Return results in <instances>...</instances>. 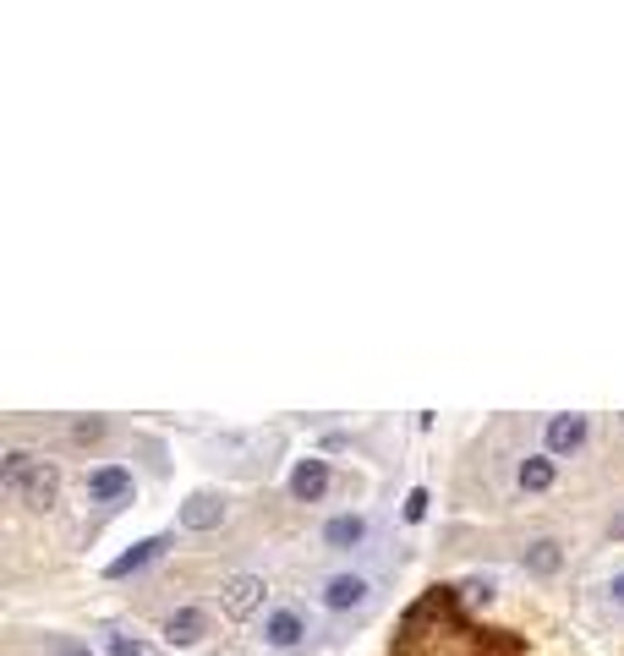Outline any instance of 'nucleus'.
Segmentation results:
<instances>
[{
	"label": "nucleus",
	"instance_id": "0eeeda50",
	"mask_svg": "<svg viewBox=\"0 0 624 656\" xmlns=\"http://www.w3.org/2000/svg\"><path fill=\"white\" fill-rule=\"evenodd\" d=\"M203 629H208V618L198 613V607H176V613L165 618V640L170 646H198Z\"/></svg>",
	"mask_w": 624,
	"mask_h": 656
},
{
	"label": "nucleus",
	"instance_id": "dca6fc26",
	"mask_svg": "<svg viewBox=\"0 0 624 656\" xmlns=\"http://www.w3.org/2000/svg\"><path fill=\"white\" fill-rule=\"evenodd\" d=\"M110 656H143V646L137 640H110Z\"/></svg>",
	"mask_w": 624,
	"mask_h": 656
},
{
	"label": "nucleus",
	"instance_id": "2eb2a0df",
	"mask_svg": "<svg viewBox=\"0 0 624 656\" xmlns=\"http://www.w3.org/2000/svg\"><path fill=\"white\" fill-rule=\"evenodd\" d=\"M427 503H433V498H427V487H416L411 498H406V520H422V514H427Z\"/></svg>",
	"mask_w": 624,
	"mask_h": 656
},
{
	"label": "nucleus",
	"instance_id": "ddd939ff",
	"mask_svg": "<svg viewBox=\"0 0 624 656\" xmlns=\"http://www.w3.org/2000/svg\"><path fill=\"white\" fill-rule=\"evenodd\" d=\"M559 564H564L559 542H531V547H526V569H531V574H559Z\"/></svg>",
	"mask_w": 624,
	"mask_h": 656
},
{
	"label": "nucleus",
	"instance_id": "9d476101",
	"mask_svg": "<svg viewBox=\"0 0 624 656\" xmlns=\"http://www.w3.org/2000/svg\"><path fill=\"white\" fill-rule=\"evenodd\" d=\"M323 542L340 547V553H345V547H362L367 542V520H362V514H334V520L323 525Z\"/></svg>",
	"mask_w": 624,
	"mask_h": 656
},
{
	"label": "nucleus",
	"instance_id": "7ed1b4c3",
	"mask_svg": "<svg viewBox=\"0 0 624 656\" xmlns=\"http://www.w3.org/2000/svg\"><path fill=\"white\" fill-rule=\"evenodd\" d=\"M263 574H230L225 585H219V602H225V613L230 618H247V613H258L263 607Z\"/></svg>",
	"mask_w": 624,
	"mask_h": 656
},
{
	"label": "nucleus",
	"instance_id": "4468645a",
	"mask_svg": "<svg viewBox=\"0 0 624 656\" xmlns=\"http://www.w3.org/2000/svg\"><path fill=\"white\" fill-rule=\"evenodd\" d=\"M460 591H466V602H477V607H488V602H493V580H466Z\"/></svg>",
	"mask_w": 624,
	"mask_h": 656
},
{
	"label": "nucleus",
	"instance_id": "f257e3e1",
	"mask_svg": "<svg viewBox=\"0 0 624 656\" xmlns=\"http://www.w3.org/2000/svg\"><path fill=\"white\" fill-rule=\"evenodd\" d=\"M0 487H6L11 498H22L28 509H50L55 492H61V471L28 449H11L6 460H0Z\"/></svg>",
	"mask_w": 624,
	"mask_h": 656
},
{
	"label": "nucleus",
	"instance_id": "aec40b11",
	"mask_svg": "<svg viewBox=\"0 0 624 656\" xmlns=\"http://www.w3.org/2000/svg\"><path fill=\"white\" fill-rule=\"evenodd\" d=\"M614 536H624V514H619V520H614Z\"/></svg>",
	"mask_w": 624,
	"mask_h": 656
},
{
	"label": "nucleus",
	"instance_id": "6e6552de",
	"mask_svg": "<svg viewBox=\"0 0 624 656\" xmlns=\"http://www.w3.org/2000/svg\"><path fill=\"white\" fill-rule=\"evenodd\" d=\"M586 443V416H553L548 421V454H575Z\"/></svg>",
	"mask_w": 624,
	"mask_h": 656
},
{
	"label": "nucleus",
	"instance_id": "f03ea898",
	"mask_svg": "<svg viewBox=\"0 0 624 656\" xmlns=\"http://www.w3.org/2000/svg\"><path fill=\"white\" fill-rule=\"evenodd\" d=\"M373 602V580H367V574H329V580H323V607H329V613H351V607H367Z\"/></svg>",
	"mask_w": 624,
	"mask_h": 656
},
{
	"label": "nucleus",
	"instance_id": "39448f33",
	"mask_svg": "<svg viewBox=\"0 0 624 656\" xmlns=\"http://www.w3.org/2000/svg\"><path fill=\"white\" fill-rule=\"evenodd\" d=\"M219 520H225V498H214V492H192V498L181 503V525H187V531H214Z\"/></svg>",
	"mask_w": 624,
	"mask_h": 656
},
{
	"label": "nucleus",
	"instance_id": "6ab92c4d",
	"mask_svg": "<svg viewBox=\"0 0 624 656\" xmlns=\"http://www.w3.org/2000/svg\"><path fill=\"white\" fill-rule=\"evenodd\" d=\"M608 596H614V607H624V574H614V580H608Z\"/></svg>",
	"mask_w": 624,
	"mask_h": 656
},
{
	"label": "nucleus",
	"instance_id": "a211bd4d",
	"mask_svg": "<svg viewBox=\"0 0 624 656\" xmlns=\"http://www.w3.org/2000/svg\"><path fill=\"white\" fill-rule=\"evenodd\" d=\"M55 656H88V646H77V640H55Z\"/></svg>",
	"mask_w": 624,
	"mask_h": 656
},
{
	"label": "nucleus",
	"instance_id": "9b49d317",
	"mask_svg": "<svg viewBox=\"0 0 624 656\" xmlns=\"http://www.w3.org/2000/svg\"><path fill=\"white\" fill-rule=\"evenodd\" d=\"M132 492V471H121V465H104V471L88 476V498L110 503V498H126Z\"/></svg>",
	"mask_w": 624,
	"mask_h": 656
},
{
	"label": "nucleus",
	"instance_id": "423d86ee",
	"mask_svg": "<svg viewBox=\"0 0 624 656\" xmlns=\"http://www.w3.org/2000/svg\"><path fill=\"white\" fill-rule=\"evenodd\" d=\"M302 635H307V624H302V613H296V607H280V613H269V624H263V640H269L274 651L302 646Z\"/></svg>",
	"mask_w": 624,
	"mask_h": 656
},
{
	"label": "nucleus",
	"instance_id": "f8f14e48",
	"mask_svg": "<svg viewBox=\"0 0 624 656\" xmlns=\"http://www.w3.org/2000/svg\"><path fill=\"white\" fill-rule=\"evenodd\" d=\"M553 476H559V471H553V460H548V454H531V460H520V487H526V492L553 487Z\"/></svg>",
	"mask_w": 624,
	"mask_h": 656
},
{
	"label": "nucleus",
	"instance_id": "f3484780",
	"mask_svg": "<svg viewBox=\"0 0 624 656\" xmlns=\"http://www.w3.org/2000/svg\"><path fill=\"white\" fill-rule=\"evenodd\" d=\"M99 432H104V421H77L72 438H99Z\"/></svg>",
	"mask_w": 624,
	"mask_h": 656
},
{
	"label": "nucleus",
	"instance_id": "1a4fd4ad",
	"mask_svg": "<svg viewBox=\"0 0 624 656\" xmlns=\"http://www.w3.org/2000/svg\"><path fill=\"white\" fill-rule=\"evenodd\" d=\"M323 487H329V465H323V460H302V465L291 471V492H296L302 503H318Z\"/></svg>",
	"mask_w": 624,
	"mask_h": 656
},
{
	"label": "nucleus",
	"instance_id": "20e7f679",
	"mask_svg": "<svg viewBox=\"0 0 624 656\" xmlns=\"http://www.w3.org/2000/svg\"><path fill=\"white\" fill-rule=\"evenodd\" d=\"M165 547H170V536H148V542H137L132 553H121V558H115V564L104 569V574H110V580H126V574H137V569L159 564V558H165Z\"/></svg>",
	"mask_w": 624,
	"mask_h": 656
}]
</instances>
